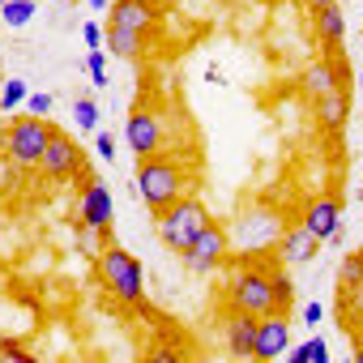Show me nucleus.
<instances>
[{"instance_id": "nucleus-1", "label": "nucleus", "mask_w": 363, "mask_h": 363, "mask_svg": "<svg viewBox=\"0 0 363 363\" xmlns=\"http://www.w3.org/2000/svg\"><path fill=\"white\" fill-rule=\"evenodd\" d=\"M278 261V257H274ZM274 261L257 265V257H240V269L231 274L227 282V303L231 312H248V316H265V312H278V299H274Z\"/></svg>"}, {"instance_id": "nucleus-2", "label": "nucleus", "mask_w": 363, "mask_h": 363, "mask_svg": "<svg viewBox=\"0 0 363 363\" xmlns=\"http://www.w3.org/2000/svg\"><path fill=\"white\" fill-rule=\"evenodd\" d=\"M137 193L141 201L150 206V214L167 210L171 201H179L189 193V175L175 158L167 154H150V158H137Z\"/></svg>"}, {"instance_id": "nucleus-3", "label": "nucleus", "mask_w": 363, "mask_h": 363, "mask_svg": "<svg viewBox=\"0 0 363 363\" xmlns=\"http://www.w3.org/2000/svg\"><path fill=\"white\" fill-rule=\"evenodd\" d=\"M214 218H210V210H206V201L201 197H179V201H171L167 210H158L154 214V231H158V244L162 248H171V252H184L206 227H210Z\"/></svg>"}, {"instance_id": "nucleus-4", "label": "nucleus", "mask_w": 363, "mask_h": 363, "mask_svg": "<svg viewBox=\"0 0 363 363\" xmlns=\"http://www.w3.org/2000/svg\"><path fill=\"white\" fill-rule=\"evenodd\" d=\"M94 274L120 303H137L141 308V299H145V269H141V261L133 252H124L120 244H107L99 252V261H94Z\"/></svg>"}, {"instance_id": "nucleus-5", "label": "nucleus", "mask_w": 363, "mask_h": 363, "mask_svg": "<svg viewBox=\"0 0 363 363\" xmlns=\"http://www.w3.org/2000/svg\"><path fill=\"white\" fill-rule=\"evenodd\" d=\"M52 120L48 116H22V120H13L9 124V133H5V150H9V158L18 162V167H39V158H43V150H48V141H52Z\"/></svg>"}, {"instance_id": "nucleus-6", "label": "nucleus", "mask_w": 363, "mask_h": 363, "mask_svg": "<svg viewBox=\"0 0 363 363\" xmlns=\"http://www.w3.org/2000/svg\"><path fill=\"white\" fill-rule=\"evenodd\" d=\"M231 252H235L231 231H227L223 223H210L179 257H184V265H189L193 274H214V269H223V265L231 261Z\"/></svg>"}, {"instance_id": "nucleus-7", "label": "nucleus", "mask_w": 363, "mask_h": 363, "mask_svg": "<svg viewBox=\"0 0 363 363\" xmlns=\"http://www.w3.org/2000/svg\"><path fill=\"white\" fill-rule=\"evenodd\" d=\"M162 141H167V124L154 107H133L128 120H124V145L137 154V158H150V154H162Z\"/></svg>"}, {"instance_id": "nucleus-8", "label": "nucleus", "mask_w": 363, "mask_h": 363, "mask_svg": "<svg viewBox=\"0 0 363 363\" xmlns=\"http://www.w3.org/2000/svg\"><path fill=\"white\" fill-rule=\"evenodd\" d=\"M111 218H116V201H111V189L103 184L99 175H90L82 184V227L107 235L111 231Z\"/></svg>"}, {"instance_id": "nucleus-9", "label": "nucleus", "mask_w": 363, "mask_h": 363, "mask_svg": "<svg viewBox=\"0 0 363 363\" xmlns=\"http://www.w3.org/2000/svg\"><path fill=\"white\" fill-rule=\"evenodd\" d=\"M82 167H86V154L65 133H52V141H48V150L39 158V171L48 179H73V175H82Z\"/></svg>"}, {"instance_id": "nucleus-10", "label": "nucleus", "mask_w": 363, "mask_h": 363, "mask_svg": "<svg viewBox=\"0 0 363 363\" xmlns=\"http://www.w3.org/2000/svg\"><path fill=\"white\" fill-rule=\"evenodd\" d=\"M291 350V320L286 312H265L257 316V346H252V359L269 363V359H282Z\"/></svg>"}, {"instance_id": "nucleus-11", "label": "nucleus", "mask_w": 363, "mask_h": 363, "mask_svg": "<svg viewBox=\"0 0 363 363\" xmlns=\"http://www.w3.org/2000/svg\"><path fill=\"white\" fill-rule=\"evenodd\" d=\"M337 86H346V60H342V52H337V56H320V60L308 65L303 77H299V90H303L308 99H320V94H329V90H337Z\"/></svg>"}, {"instance_id": "nucleus-12", "label": "nucleus", "mask_w": 363, "mask_h": 363, "mask_svg": "<svg viewBox=\"0 0 363 363\" xmlns=\"http://www.w3.org/2000/svg\"><path fill=\"white\" fill-rule=\"evenodd\" d=\"M316 252H320V240L299 223V227H282V235H278V244H274V257L291 269V265H308V261H316Z\"/></svg>"}, {"instance_id": "nucleus-13", "label": "nucleus", "mask_w": 363, "mask_h": 363, "mask_svg": "<svg viewBox=\"0 0 363 363\" xmlns=\"http://www.w3.org/2000/svg\"><path fill=\"white\" fill-rule=\"evenodd\" d=\"M107 26H124V30L150 35V30L158 26V5H154V0H111Z\"/></svg>"}, {"instance_id": "nucleus-14", "label": "nucleus", "mask_w": 363, "mask_h": 363, "mask_svg": "<svg viewBox=\"0 0 363 363\" xmlns=\"http://www.w3.org/2000/svg\"><path fill=\"white\" fill-rule=\"evenodd\" d=\"M320 244L325 240H337L342 235V201L337 197H316V201H308V210H303V218H299Z\"/></svg>"}, {"instance_id": "nucleus-15", "label": "nucleus", "mask_w": 363, "mask_h": 363, "mask_svg": "<svg viewBox=\"0 0 363 363\" xmlns=\"http://www.w3.org/2000/svg\"><path fill=\"white\" fill-rule=\"evenodd\" d=\"M223 337H227V350L235 359H252V346H257V316L248 312H231L223 320Z\"/></svg>"}, {"instance_id": "nucleus-16", "label": "nucleus", "mask_w": 363, "mask_h": 363, "mask_svg": "<svg viewBox=\"0 0 363 363\" xmlns=\"http://www.w3.org/2000/svg\"><path fill=\"white\" fill-rule=\"evenodd\" d=\"M316 39H320V48L329 52V56H337L342 52V39H346V18H342V9H337V0H329L325 9H316Z\"/></svg>"}, {"instance_id": "nucleus-17", "label": "nucleus", "mask_w": 363, "mask_h": 363, "mask_svg": "<svg viewBox=\"0 0 363 363\" xmlns=\"http://www.w3.org/2000/svg\"><path fill=\"white\" fill-rule=\"evenodd\" d=\"M312 103H316V124L329 128V133H337V128L350 120V90H346V86L329 90V94H320V99H312Z\"/></svg>"}, {"instance_id": "nucleus-18", "label": "nucleus", "mask_w": 363, "mask_h": 363, "mask_svg": "<svg viewBox=\"0 0 363 363\" xmlns=\"http://www.w3.org/2000/svg\"><path fill=\"white\" fill-rule=\"evenodd\" d=\"M145 39L141 30H124V26H107V56H120V60H141L145 56Z\"/></svg>"}, {"instance_id": "nucleus-19", "label": "nucleus", "mask_w": 363, "mask_h": 363, "mask_svg": "<svg viewBox=\"0 0 363 363\" xmlns=\"http://www.w3.org/2000/svg\"><path fill=\"white\" fill-rule=\"evenodd\" d=\"M286 354H291V363H329V346H325V337H308V342L291 346Z\"/></svg>"}, {"instance_id": "nucleus-20", "label": "nucleus", "mask_w": 363, "mask_h": 363, "mask_svg": "<svg viewBox=\"0 0 363 363\" xmlns=\"http://www.w3.org/2000/svg\"><path fill=\"white\" fill-rule=\"evenodd\" d=\"M269 278H274V299H278V312H286V308H291V299H295V282H291L286 265H282V261H274Z\"/></svg>"}, {"instance_id": "nucleus-21", "label": "nucleus", "mask_w": 363, "mask_h": 363, "mask_svg": "<svg viewBox=\"0 0 363 363\" xmlns=\"http://www.w3.org/2000/svg\"><path fill=\"white\" fill-rule=\"evenodd\" d=\"M337 286H342V295H346V291H354V286H363V252H350V257H342Z\"/></svg>"}, {"instance_id": "nucleus-22", "label": "nucleus", "mask_w": 363, "mask_h": 363, "mask_svg": "<svg viewBox=\"0 0 363 363\" xmlns=\"http://www.w3.org/2000/svg\"><path fill=\"white\" fill-rule=\"evenodd\" d=\"M30 18H35V0H5V9H0V22L13 30H22Z\"/></svg>"}, {"instance_id": "nucleus-23", "label": "nucleus", "mask_w": 363, "mask_h": 363, "mask_svg": "<svg viewBox=\"0 0 363 363\" xmlns=\"http://www.w3.org/2000/svg\"><path fill=\"white\" fill-rule=\"evenodd\" d=\"M26 99H30V86H26L22 77H9V82H5V90H0V107H5V111L26 107Z\"/></svg>"}, {"instance_id": "nucleus-24", "label": "nucleus", "mask_w": 363, "mask_h": 363, "mask_svg": "<svg viewBox=\"0 0 363 363\" xmlns=\"http://www.w3.org/2000/svg\"><path fill=\"white\" fill-rule=\"evenodd\" d=\"M99 120H103V116H99V103H94V99H77V103H73V124H77V128L99 133Z\"/></svg>"}, {"instance_id": "nucleus-25", "label": "nucleus", "mask_w": 363, "mask_h": 363, "mask_svg": "<svg viewBox=\"0 0 363 363\" xmlns=\"http://www.w3.org/2000/svg\"><path fill=\"white\" fill-rule=\"evenodd\" d=\"M86 69H90V82L103 90V86H107V56H103L99 48H90V56H86Z\"/></svg>"}, {"instance_id": "nucleus-26", "label": "nucleus", "mask_w": 363, "mask_h": 363, "mask_svg": "<svg viewBox=\"0 0 363 363\" xmlns=\"http://www.w3.org/2000/svg\"><path fill=\"white\" fill-rule=\"evenodd\" d=\"M0 354H5V359H18V363H35V354H30L18 337H0Z\"/></svg>"}, {"instance_id": "nucleus-27", "label": "nucleus", "mask_w": 363, "mask_h": 363, "mask_svg": "<svg viewBox=\"0 0 363 363\" xmlns=\"http://www.w3.org/2000/svg\"><path fill=\"white\" fill-rule=\"evenodd\" d=\"M52 107H56V99H52V94H43V90L26 99V111H30V116H52Z\"/></svg>"}, {"instance_id": "nucleus-28", "label": "nucleus", "mask_w": 363, "mask_h": 363, "mask_svg": "<svg viewBox=\"0 0 363 363\" xmlns=\"http://www.w3.org/2000/svg\"><path fill=\"white\" fill-rule=\"evenodd\" d=\"M82 39H86V48H99V43H107V30L99 22H86L82 26Z\"/></svg>"}, {"instance_id": "nucleus-29", "label": "nucleus", "mask_w": 363, "mask_h": 363, "mask_svg": "<svg viewBox=\"0 0 363 363\" xmlns=\"http://www.w3.org/2000/svg\"><path fill=\"white\" fill-rule=\"evenodd\" d=\"M94 150H99V158H116V137L111 133H94Z\"/></svg>"}, {"instance_id": "nucleus-30", "label": "nucleus", "mask_w": 363, "mask_h": 363, "mask_svg": "<svg viewBox=\"0 0 363 363\" xmlns=\"http://www.w3.org/2000/svg\"><path fill=\"white\" fill-rule=\"evenodd\" d=\"M320 320H325V308L320 303H308L303 308V325H320Z\"/></svg>"}, {"instance_id": "nucleus-31", "label": "nucleus", "mask_w": 363, "mask_h": 363, "mask_svg": "<svg viewBox=\"0 0 363 363\" xmlns=\"http://www.w3.org/2000/svg\"><path fill=\"white\" fill-rule=\"evenodd\" d=\"M150 359H154V363H175V359H179V354H175V350H154V354H150Z\"/></svg>"}, {"instance_id": "nucleus-32", "label": "nucleus", "mask_w": 363, "mask_h": 363, "mask_svg": "<svg viewBox=\"0 0 363 363\" xmlns=\"http://www.w3.org/2000/svg\"><path fill=\"white\" fill-rule=\"evenodd\" d=\"M354 363H363V333L354 329Z\"/></svg>"}, {"instance_id": "nucleus-33", "label": "nucleus", "mask_w": 363, "mask_h": 363, "mask_svg": "<svg viewBox=\"0 0 363 363\" xmlns=\"http://www.w3.org/2000/svg\"><path fill=\"white\" fill-rule=\"evenodd\" d=\"M90 9H94V13H107V9H111V0H90Z\"/></svg>"}, {"instance_id": "nucleus-34", "label": "nucleus", "mask_w": 363, "mask_h": 363, "mask_svg": "<svg viewBox=\"0 0 363 363\" xmlns=\"http://www.w3.org/2000/svg\"><path fill=\"white\" fill-rule=\"evenodd\" d=\"M303 5H308V9L316 13V9H325V5H329V0H303Z\"/></svg>"}, {"instance_id": "nucleus-35", "label": "nucleus", "mask_w": 363, "mask_h": 363, "mask_svg": "<svg viewBox=\"0 0 363 363\" xmlns=\"http://www.w3.org/2000/svg\"><path fill=\"white\" fill-rule=\"evenodd\" d=\"M359 86H363V73H359Z\"/></svg>"}, {"instance_id": "nucleus-36", "label": "nucleus", "mask_w": 363, "mask_h": 363, "mask_svg": "<svg viewBox=\"0 0 363 363\" xmlns=\"http://www.w3.org/2000/svg\"><path fill=\"white\" fill-rule=\"evenodd\" d=\"M359 201H363V189H359Z\"/></svg>"}, {"instance_id": "nucleus-37", "label": "nucleus", "mask_w": 363, "mask_h": 363, "mask_svg": "<svg viewBox=\"0 0 363 363\" xmlns=\"http://www.w3.org/2000/svg\"><path fill=\"white\" fill-rule=\"evenodd\" d=\"M0 9H5V0H0Z\"/></svg>"}]
</instances>
